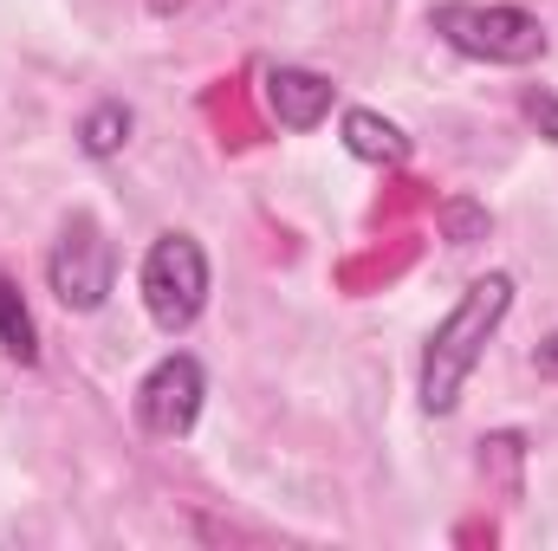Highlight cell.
<instances>
[{"mask_svg":"<svg viewBox=\"0 0 558 551\" xmlns=\"http://www.w3.org/2000/svg\"><path fill=\"white\" fill-rule=\"evenodd\" d=\"M507 311H513V273L474 279L448 305V318L428 331V351H422V409L428 415H454L481 351H487V338L507 325Z\"/></svg>","mask_w":558,"mask_h":551,"instance_id":"cell-1","label":"cell"},{"mask_svg":"<svg viewBox=\"0 0 558 551\" xmlns=\"http://www.w3.org/2000/svg\"><path fill=\"white\" fill-rule=\"evenodd\" d=\"M428 26L481 65H533L546 59V26L526 7H481V0H441L428 13Z\"/></svg>","mask_w":558,"mask_h":551,"instance_id":"cell-2","label":"cell"},{"mask_svg":"<svg viewBox=\"0 0 558 551\" xmlns=\"http://www.w3.org/2000/svg\"><path fill=\"white\" fill-rule=\"evenodd\" d=\"M137 285H143L149 325L182 338L202 318V305H208V254H202V241L195 234H156L149 254H143Z\"/></svg>","mask_w":558,"mask_h":551,"instance_id":"cell-3","label":"cell"},{"mask_svg":"<svg viewBox=\"0 0 558 551\" xmlns=\"http://www.w3.org/2000/svg\"><path fill=\"white\" fill-rule=\"evenodd\" d=\"M46 285L65 311H98L118 285V247L105 241V228L92 215H72L46 254Z\"/></svg>","mask_w":558,"mask_h":551,"instance_id":"cell-4","label":"cell"},{"mask_svg":"<svg viewBox=\"0 0 558 551\" xmlns=\"http://www.w3.org/2000/svg\"><path fill=\"white\" fill-rule=\"evenodd\" d=\"M202 403H208V370L189 351H169L137 383V421L149 434H162V441H182L202 421Z\"/></svg>","mask_w":558,"mask_h":551,"instance_id":"cell-5","label":"cell"},{"mask_svg":"<svg viewBox=\"0 0 558 551\" xmlns=\"http://www.w3.org/2000/svg\"><path fill=\"white\" fill-rule=\"evenodd\" d=\"M331 98H338V85L325 72H305V65H274L267 72V111L286 131H318L331 118Z\"/></svg>","mask_w":558,"mask_h":551,"instance_id":"cell-6","label":"cell"},{"mask_svg":"<svg viewBox=\"0 0 558 551\" xmlns=\"http://www.w3.org/2000/svg\"><path fill=\"white\" fill-rule=\"evenodd\" d=\"M338 131H344V149H351L357 162H377V169H397V162H410V137H403L390 118L364 111V105H351Z\"/></svg>","mask_w":558,"mask_h":551,"instance_id":"cell-7","label":"cell"},{"mask_svg":"<svg viewBox=\"0 0 558 551\" xmlns=\"http://www.w3.org/2000/svg\"><path fill=\"white\" fill-rule=\"evenodd\" d=\"M131 105H118V98H105V105H92L85 111V124H78V149L92 156V162H111L124 143H131Z\"/></svg>","mask_w":558,"mask_h":551,"instance_id":"cell-8","label":"cell"},{"mask_svg":"<svg viewBox=\"0 0 558 551\" xmlns=\"http://www.w3.org/2000/svg\"><path fill=\"white\" fill-rule=\"evenodd\" d=\"M0 351L13 364H39V331H33V311L20 298V285L0 273Z\"/></svg>","mask_w":558,"mask_h":551,"instance_id":"cell-9","label":"cell"},{"mask_svg":"<svg viewBox=\"0 0 558 551\" xmlns=\"http://www.w3.org/2000/svg\"><path fill=\"white\" fill-rule=\"evenodd\" d=\"M441 234L454 241V247H474V241H487V208L481 201H441Z\"/></svg>","mask_w":558,"mask_h":551,"instance_id":"cell-10","label":"cell"},{"mask_svg":"<svg viewBox=\"0 0 558 551\" xmlns=\"http://www.w3.org/2000/svg\"><path fill=\"white\" fill-rule=\"evenodd\" d=\"M481 467H507V493H520V461H526V441L520 434H487L481 441Z\"/></svg>","mask_w":558,"mask_h":551,"instance_id":"cell-11","label":"cell"},{"mask_svg":"<svg viewBox=\"0 0 558 551\" xmlns=\"http://www.w3.org/2000/svg\"><path fill=\"white\" fill-rule=\"evenodd\" d=\"M520 105H526V118H533V131H539L546 143H558V98H553V91H526Z\"/></svg>","mask_w":558,"mask_h":551,"instance_id":"cell-12","label":"cell"},{"mask_svg":"<svg viewBox=\"0 0 558 551\" xmlns=\"http://www.w3.org/2000/svg\"><path fill=\"white\" fill-rule=\"evenodd\" d=\"M533 370L558 383V331H553V338H539V351H533Z\"/></svg>","mask_w":558,"mask_h":551,"instance_id":"cell-13","label":"cell"},{"mask_svg":"<svg viewBox=\"0 0 558 551\" xmlns=\"http://www.w3.org/2000/svg\"><path fill=\"white\" fill-rule=\"evenodd\" d=\"M175 7H182V0H149V13H175Z\"/></svg>","mask_w":558,"mask_h":551,"instance_id":"cell-14","label":"cell"}]
</instances>
